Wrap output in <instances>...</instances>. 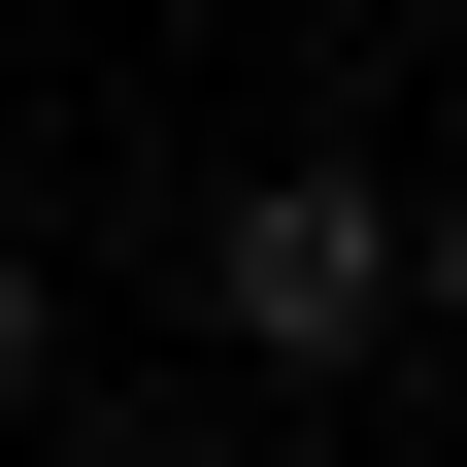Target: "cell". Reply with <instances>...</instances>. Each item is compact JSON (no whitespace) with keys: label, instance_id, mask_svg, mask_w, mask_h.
Segmentation results:
<instances>
[{"label":"cell","instance_id":"3957f363","mask_svg":"<svg viewBox=\"0 0 467 467\" xmlns=\"http://www.w3.org/2000/svg\"><path fill=\"white\" fill-rule=\"evenodd\" d=\"M34 368H67V301H34V234H0V400H34Z\"/></svg>","mask_w":467,"mask_h":467},{"label":"cell","instance_id":"7a4b0ae2","mask_svg":"<svg viewBox=\"0 0 467 467\" xmlns=\"http://www.w3.org/2000/svg\"><path fill=\"white\" fill-rule=\"evenodd\" d=\"M400 334H434V368H467V201H400Z\"/></svg>","mask_w":467,"mask_h":467},{"label":"cell","instance_id":"6da1fadb","mask_svg":"<svg viewBox=\"0 0 467 467\" xmlns=\"http://www.w3.org/2000/svg\"><path fill=\"white\" fill-rule=\"evenodd\" d=\"M201 301H234V368H400V167H234Z\"/></svg>","mask_w":467,"mask_h":467}]
</instances>
